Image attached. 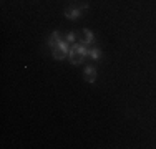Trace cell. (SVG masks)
Returning <instances> with one entry per match:
<instances>
[{
	"instance_id": "obj_1",
	"label": "cell",
	"mask_w": 156,
	"mask_h": 149,
	"mask_svg": "<svg viewBox=\"0 0 156 149\" xmlns=\"http://www.w3.org/2000/svg\"><path fill=\"white\" fill-rule=\"evenodd\" d=\"M85 81L90 85H93L96 81V68L93 65H87L85 66Z\"/></svg>"
},
{
	"instance_id": "obj_2",
	"label": "cell",
	"mask_w": 156,
	"mask_h": 149,
	"mask_svg": "<svg viewBox=\"0 0 156 149\" xmlns=\"http://www.w3.org/2000/svg\"><path fill=\"white\" fill-rule=\"evenodd\" d=\"M63 15L68 20H78V18H81V9L80 7H72V9H66Z\"/></svg>"
},
{
	"instance_id": "obj_3",
	"label": "cell",
	"mask_w": 156,
	"mask_h": 149,
	"mask_svg": "<svg viewBox=\"0 0 156 149\" xmlns=\"http://www.w3.org/2000/svg\"><path fill=\"white\" fill-rule=\"evenodd\" d=\"M68 60L72 65H81V63L85 61L83 57H80V55L76 53V50L73 47H70V51H68Z\"/></svg>"
},
{
	"instance_id": "obj_4",
	"label": "cell",
	"mask_w": 156,
	"mask_h": 149,
	"mask_svg": "<svg viewBox=\"0 0 156 149\" xmlns=\"http://www.w3.org/2000/svg\"><path fill=\"white\" fill-rule=\"evenodd\" d=\"M101 57H103V51L100 50L98 47H91L90 50H88V58H90V60L98 61V60H101Z\"/></svg>"
},
{
	"instance_id": "obj_5",
	"label": "cell",
	"mask_w": 156,
	"mask_h": 149,
	"mask_svg": "<svg viewBox=\"0 0 156 149\" xmlns=\"http://www.w3.org/2000/svg\"><path fill=\"white\" fill-rule=\"evenodd\" d=\"M83 33H85V40H81L85 45H95L96 43V38H95V33L91 32V30H88V28H85L83 30Z\"/></svg>"
},
{
	"instance_id": "obj_6",
	"label": "cell",
	"mask_w": 156,
	"mask_h": 149,
	"mask_svg": "<svg viewBox=\"0 0 156 149\" xmlns=\"http://www.w3.org/2000/svg\"><path fill=\"white\" fill-rule=\"evenodd\" d=\"M62 38H63V36H62V33H60V32H53L50 36H48V40H47V45H48V47H51V48H53L55 45H57L58 42H60Z\"/></svg>"
},
{
	"instance_id": "obj_7",
	"label": "cell",
	"mask_w": 156,
	"mask_h": 149,
	"mask_svg": "<svg viewBox=\"0 0 156 149\" xmlns=\"http://www.w3.org/2000/svg\"><path fill=\"white\" fill-rule=\"evenodd\" d=\"M51 57H53L55 60H65V58H68V55L63 53L58 47H53V48H51Z\"/></svg>"
},
{
	"instance_id": "obj_8",
	"label": "cell",
	"mask_w": 156,
	"mask_h": 149,
	"mask_svg": "<svg viewBox=\"0 0 156 149\" xmlns=\"http://www.w3.org/2000/svg\"><path fill=\"white\" fill-rule=\"evenodd\" d=\"M65 40L68 42L70 45H73V43H76V40H78V35L75 32H68L66 33V36H65Z\"/></svg>"
}]
</instances>
